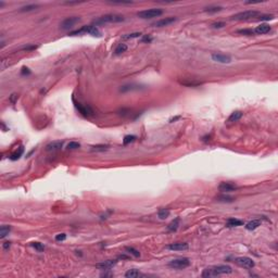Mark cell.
Returning a JSON list of instances; mask_svg holds the SVG:
<instances>
[{
    "instance_id": "obj_1",
    "label": "cell",
    "mask_w": 278,
    "mask_h": 278,
    "mask_svg": "<svg viewBox=\"0 0 278 278\" xmlns=\"http://www.w3.org/2000/svg\"><path fill=\"white\" fill-rule=\"evenodd\" d=\"M232 271V269L229 265H215L205 268L202 273V277H216L223 274H230Z\"/></svg>"
},
{
    "instance_id": "obj_2",
    "label": "cell",
    "mask_w": 278,
    "mask_h": 278,
    "mask_svg": "<svg viewBox=\"0 0 278 278\" xmlns=\"http://www.w3.org/2000/svg\"><path fill=\"white\" fill-rule=\"evenodd\" d=\"M125 17L120 14H105L102 17H98L97 20H95L96 24H105V23H120V22H124Z\"/></svg>"
},
{
    "instance_id": "obj_3",
    "label": "cell",
    "mask_w": 278,
    "mask_h": 278,
    "mask_svg": "<svg viewBox=\"0 0 278 278\" xmlns=\"http://www.w3.org/2000/svg\"><path fill=\"white\" fill-rule=\"evenodd\" d=\"M81 34H90L92 36H97L100 37L101 36V32L98 30L97 26H94V25H88V26H83L82 28L76 30H73L70 33L71 36H76V35H81Z\"/></svg>"
},
{
    "instance_id": "obj_4",
    "label": "cell",
    "mask_w": 278,
    "mask_h": 278,
    "mask_svg": "<svg viewBox=\"0 0 278 278\" xmlns=\"http://www.w3.org/2000/svg\"><path fill=\"white\" fill-rule=\"evenodd\" d=\"M260 15V12L254 10H248V11H242L239 13H236L235 15H232L230 17V20L232 21H247L251 20L253 17H256Z\"/></svg>"
},
{
    "instance_id": "obj_5",
    "label": "cell",
    "mask_w": 278,
    "mask_h": 278,
    "mask_svg": "<svg viewBox=\"0 0 278 278\" xmlns=\"http://www.w3.org/2000/svg\"><path fill=\"white\" fill-rule=\"evenodd\" d=\"M190 264H191V261L188 258H175V260L168 262V266L174 269H184V268L189 267Z\"/></svg>"
},
{
    "instance_id": "obj_6",
    "label": "cell",
    "mask_w": 278,
    "mask_h": 278,
    "mask_svg": "<svg viewBox=\"0 0 278 278\" xmlns=\"http://www.w3.org/2000/svg\"><path fill=\"white\" fill-rule=\"evenodd\" d=\"M162 13H163V11L160 9H149V10L139 11L137 13V17L144 19V20H147V19H153V17H160V15H162Z\"/></svg>"
},
{
    "instance_id": "obj_7",
    "label": "cell",
    "mask_w": 278,
    "mask_h": 278,
    "mask_svg": "<svg viewBox=\"0 0 278 278\" xmlns=\"http://www.w3.org/2000/svg\"><path fill=\"white\" fill-rule=\"evenodd\" d=\"M81 21V17H66L62 21V23L60 24V28L61 30H70L72 28L75 24H77Z\"/></svg>"
},
{
    "instance_id": "obj_8",
    "label": "cell",
    "mask_w": 278,
    "mask_h": 278,
    "mask_svg": "<svg viewBox=\"0 0 278 278\" xmlns=\"http://www.w3.org/2000/svg\"><path fill=\"white\" fill-rule=\"evenodd\" d=\"M235 262L239 266L245 268H253L254 267V261L252 260L251 258H248V256H240V258H237L235 260Z\"/></svg>"
},
{
    "instance_id": "obj_9",
    "label": "cell",
    "mask_w": 278,
    "mask_h": 278,
    "mask_svg": "<svg viewBox=\"0 0 278 278\" xmlns=\"http://www.w3.org/2000/svg\"><path fill=\"white\" fill-rule=\"evenodd\" d=\"M74 103H75V107L79 111V113L82 115H84L85 118H89V116H92V115H94V111H92V109L90 108V107H88V105H83L82 103L76 102V101H74Z\"/></svg>"
},
{
    "instance_id": "obj_10",
    "label": "cell",
    "mask_w": 278,
    "mask_h": 278,
    "mask_svg": "<svg viewBox=\"0 0 278 278\" xmlns=\"http://www.w3.org/2000/svg\"><path fill=\"white\" fill-rule=\"evenodd\" d=\"M176 21H177L176 17H165V19H161V20L152 23L151 25L153 27H164V26H168L171 24H173L174 22H176Z\"/></svg>"
},
{
    "instance_id": "obj_11",
    "label": "cell",
    "mask_w": 278,
    "mask_h": 278,
    "mask_svg": "<svg viewBox=\"0 0 278 278\" xmlns=\"http://www.w3.org/2000/svg\"><path fill=\"white\" fill-rule=\"evenodd\" d=\"M237 188L238 187H237L236 184L229 183V181H222L218 185V189L222 192H232V191L237 190Z\"/></svg>"
},
{
    "instance_id": "obj_12",
    "label": "cell",
    "mask_w": 278,
    "mask_h": 278,
    "mask_svg": "<svg viewBox=\"0 0 278 278\" xmlns=\"http://www.w3.org/2000/svg\"><path fill=\"white\" fill-rule=\"evenodd\" d=\"M166 249H168L171 251H186L189 249V245L186 242H176V243L167 245Z\"/></svg>"
},
{
    "instance_id": "obj_13",
    "label": "cell",
    "mask_w": 278,
    "mask_h": 278,
    "mask_svg": "<svg viewBox=\"0 0 278 278\" xmlns=\"http://www.w3.org/2000/svg\"><path fill=\"white\" fill-rule=\"evenodd\" d=\"M213 61L218 63H223V64H226V63H230L232 62V58L229 56H226V54H222V53H213L211 56Z\"/></svg>"
},
{
    "instance_id": "obj_14",
    "label": "cell",
    "mask_w": 278,
    "mask_h": 278,
    "mask_svg": "<svg viewBox=\"0 0 278 278\" xmlns=\"http://www.w3.org/2000/svg\"><path fill=\"white\" fill-rule=\"evenodd\" d=\"M116 263H118L116 260H108V261L101 262V263H97V264H96V267L99 268V269H102V271H105V269L112 268Z\"/></svg>"
},
{
    "instance_id": "obj_15",
    "label": "cell",
    "mask_w": 278,
    "mask_h": 278,
    "mask_svg": "<svg viewBox=\"0 0 278 278\" xmlns=\"http://www.w3.org/2000/svg\"><path fill=\"white\" fill-rule=\"evenodd\" d=\"M63 147V141L61 140H54V141H51V142H49V144L46 146V150L47 151H58V150H61Z\"/></svg>"
},
{
    "instance_id": "obj_16",
    "label": "cell",
    "mask_w": 278,
    "mask_h": 278,
    "mask_svg": "<svg viewBox=\"0 0 278 278\" xmlns=\"http://www.w3.org/2000/svg\"><path fill=\"white\" fill-rule=\"evenodd\" d=\"M269 30H271V26L268 24H261V25L255 27L253 32H254V34H258V35H264V34L269 33Z\"/></svg>"
},
{
    "instance_id": "obj_17",
    "label": "cell",
    "mask_w": 278,
    "mask_h": 278,
    "mask_svg": "<svg viewBox=\"0 0 278 278\" xmlns=\"http://www.w3.org/2000/svg\"><path fill=\"white\" fill-rule=\"evenodd\" d=\"M261 219H252V221L245 224V229L247 230H254V229L258 228V226H261Z\"/></svg>"
},
{
    "instance_id": "obj_18",
    "label": "cell",
    "mask_w": 278,
    "mask_h": 278,
    "mask_svg": "<svg viewBox=\"0 0 278 278\" xmlns=\"http://www.w3.org/2000/svg\"><path fill=\"white\" fill-rule=\"evenodd\" d=\"M142 276H144V275L141 274L138 269H136V268L128 269V271L125 273V277H127V278H138V277H142Z\"/></svg>"
},
{
    "instance_id": "obj_19",
    "label": "cell",
    "mask_w": 278,
    "mask_h": 278,
    "mask_svg": "<svg viewBox=\"0 0 278 278\" xmlns=\"http://www.w3.org/2000/svg\"><path fill=\"white\" fill-rule=\"evenodd\" d=\"M179 217H177V218H175L174 221H172V222L167 225V230L171 232H176L177 229H178V226H179Z\"/></svg>"
},
{
    "instance_id": "obj_20",
    "label": "cell",
    "mask_w": 278,
    "mask_h": 278,
    "mask_svg": "<svg viewBox=\"0 0 278 278\" xmlns=\"http://www.w3.org/2000/svg\"><path fill=\"white\" fill-rule=\"evenodd\" d=\"M243 225V222L240 221V219L237 218H229L226 223V226L229 227V228H232V227H238V226Z\"/></svg>"
},
{
    "instance_id": "obj_21",
    "label": "cell",
    "mask_w": 278,
    "mask_h": 278,
    "mask_svg": "<svg viewBox=\"0 0 278 278\" xmlns=\"http://www.w3.org/2000/svg\"><path fill=\"white\" fill-rule=\"evenodd\" d=\"M242 115H243V113H242L241 111H235V112H232V114H230V116L228 118V122H229V123H232V122L239 121V120H240V118H242Z\"/></svg>"
},
{
    "instance_id": "obj_22",
    "label": "cell",
    "mask_w": 278,
    "mask_h": 278,
    "mask_svg": "<svg viewBox=\"0 0 278 278\" xmlns=\"http://www.w3.org/2000/svg\"><path fill=\"white\" fill-rule=\"evenodd\" d=\"M10 230H11L10 226H8V225H2V226H1V228H0V238L4 239V237H7V236L9 235Z\"/></svg>"
},
{
    "instance_id": "obj_23",
    "label": "cell",
    "mask_w": 278,
    "mask_h": 278,
    "mask_svg": "<svg viewBox=\"0 0 278 278\" xmlns=\"http://www.w3.org/2000/svg\"><path fill=\"white\" fill-rule=\"evenodd\" d=\"M170 213L171 212L168 209H161V210H159V212H158V216H159L160 219H165L170 216Z\"/></svg>"
},
{
    "instance_id": "obj_24",
    "label": "cell",
    "mask_w": 278,
    "mask_h": 278,
    "mask_svg": "<svg viewBox=\"0 0 278 278\" xmlns=\"http://www.w3.org/2000/svg\"><path fill=\"white\" fill-rule=\"evenodd\" d=\"M23 152H24V148L23 147H20L19 148V151H15L14 153H12L10 155V160H12V161H15V160H17V159H20V157L23 154Z\"/></svg>"
},
{
    "instance_id": "obj_25",
    "label": "cell",
    "mask_w": 278,
    "mask_h": 278,
    "mask_svg": "<svg viewBox=\"0 0 278 278\" xmlns=\"http://www.w3.org/2000/svg\"><path fill=\"white\" fill-rule=\"evenodd\" d=\"M141 35H142L141 33H138V32H136V33L126 34V35H124V36L122 37V38H123V39H125V40H131V39H135V38H139Z\"/></svg>"
},
{
    "instance_id": "obj_26",
    "label": "cell",
    "mask_w": 278,
    "mask_h": 278,
    "mask_svg": "<svg viewBox=\"0 0 278 278\" xmlns=\"http://www.w3.org/2000/svg\"><path fill=\"white\" fill-rule=\"evenodd\" d=\"M223 8L219 7V6H212V7H208L204 9V12H208V13H215V12H219L222 11Z\"/></svg>"
},
{
    "instance_id": "obj_27",
    "label": "cell",
    "mask_w": 278,
    "mask_h": 278,
    "mask_svg": "<svg viewBox=\"0 0 278 278\" xmlns=\"http://www.w3.org/2000/svg\"><path fill=\"white\" fill-rule=\"evenodd\" d=\"M108 146L107 144H97V146H92L91 151H96V152H102V151L108 150Z\"/></svg>"
},
{
    "instance_id": "obj_28",
    "label": "cell",
    "mask_w": 278,
    "mask_h": 278,
    "mask_svg": "<svg viewBox=\"0 0 278 278\" xmlns=\"http://www.w3.org/2000/svg\"><path fill=\"white\" fill-rule=\"evenodd\" d=\"M38 6L37 4H27V6H24V7L21 8V12H30V11L36 10Z\"/></svg>"
},
{
    "instance_id": "obj_29",
    "label": "cell",
    "mask_w": 278,
    "mask_h": 278,
    "mask_svg": "<svg viewBox=\"0 0 278 278\" xmlns=\"http://www.w3.org/2000/svg\"><path fill=\"white\" fill-rule=\"evenodd\" d=\"M127 50V46L125 45V44H120L116 48H115V51H114V53L115 54H121V53H123V52H125Z\"/></svg>"
},
{
    "instance_id": "obj_30",
    "label": "cell",
    "mask_w": 278,
    "mask_h": 278,
    "mask_svg": "<svg viewBox=\"0 0 278 278\" xmlns=\"http://www.w3.org/2000/svg\"><path fill=\"white\" fill-rule=\"evenodd\" d=\"M30 245H32L34 249H36L38 252H43L44 250H45V245H44L41 242H37V241L32 242V243H30Z\"/></svg>"
},
{
    "instance_id": "obj_31",
    "label": "cell",
    "mask_w": 278,
    "mask_h": 278,
    "mask_svg": "<svg viewBox=\"0 0 278 278\" xmlns=\"http://www.w3.org/2000/svg\"><path fill=\"white\" fill-rule=\"evenodd\" d=\"M125 250H126V251H127L129 254L134 255L135 258H139V256H140V252L138 251V250H136V249L131 248V247H126V248H125Z\"/></svg>"
},
{
    "instance_id": "obj_32",
    "label": "cell",
    "mask_w": 278,
    "mask_h": 278,
    "mask_svg": "<svg viewBox=\"0 0 278 278\" xmlns=\"http://www.w3.org/2000/svg\"><path fill=\"white\" fill-rule=\"evenodd\" d=\"M66 148H68L69 150H76V149H79V148H81V144L77 142V141H71V142L68 144Z\"/></svg>"
},
{
    "instance_id": "obj_33",
    "label": "cell",
    "mask_w": 278,
    "mask_h": 278,
    "mask_svg": "<svg viewBox=\"0 0 278 278\" xmlns=\"http://www.w3.org/2000/svg\"><path fill=\"white\" fill-rule=\"evenodd\" d=\"M180 85L187 86V87H197V86L202 85V83L200 82H179Z\"/></svg>"
},
{
    "instance_id": "obj_34",
    "label": "cell",
    "mask_w": 278,
    "mask_h": 278,
    "mask_svg": "<svg viewBox=\"0 0 278 278\" xmlns=\"http://www.w3.org/2000/svg\"><path fill=\"white\" fill-rule=\"evenodd\" d=\"M136 139H137V137H136V136H133V135H127V136H125V137H124L123 144H131V142H133V141H135Z\"/></svg>"
},
{
    "instance_id": "obj_35",
    "label": "cell",
    "mask_w": 278,
    "mask_h": 278,
    "mask_svg": "<svg viewBox=\"0 0 278 278\" xmlns=\"http://www.w3.org/2000/svg\"><path fill=\"white\" fill-rule=\"evenodd\" d=\"M216 199H217V201H219V202H232V201H234V198L228 197V196H219V197H217Z\"/></svg>"
},
{
    "instance_id": "obj_36",
    "label": "cell",
    "mask_w": 278,
    "mask_h": 278,
    "mask_svg": "<svg viewBox=\"0 0 278 278\" xmlns=\"http://www.w3.org/2000/svg\"><path fill=\"white\" fill-rule=\"evenodd\" d=\"M274 19V15H271V14H260L258 17V21H269V20H273Z\"/></svg>"
},
{
    "instance_id": "obj_37",
    "label": "cell",
    "mask_w": 278,
    "mask_h": 278,
    "mask_svg": "<svg viewBox=\"0 0 278 278\" xmlns=\"http://www.w3.org/2000/svg\"><path fill=\"white\" fill-rule=\"evenodd\" d=\"M238 33L243 34V35H248V36H251V35L254 34V32H253V30H238Z\"/></svg>"
},
{
    "instance_id": "obj_38",
    "label": "cell",
    "mask_w": 278,
    "mask_h": 278,
    "mask_svg": "<svg viewBox=\"0 0 278 278\" xmlns=\"http://www.w3.org/2000/svg\"><path fill=\"white\" fill-rule=\"evenodd\" d=\"M226 24L224 23V22H215V23H213L211 26L213 27V28H222V27L225 26Z\"/></svg>"
},
{
    "instance_id": "obj_39",
    "label": "cell",
    "mask_w": 278,
    "mask_h": 278,
    "mask_svg": "<svg viewBox=\"0 0 278 278\" xmlns=\"http://www.w3.org/2000/svg\"><path fill=\"white\" fill-rule=\"evenodd\" d=\"M141 41L142 43H151L152 41V37L150 35H144L142 38H141Z\"/></svg>"
},
{
    "instance_id": "obj_40",
    "label": "cell",
    "mask_w": 278,
    "mask_h": 278,
    "mask_svg": "<svg viewBox=\"0 0 278 278\" xmlns=\"http://www.w3.org/2000/svg\"><path fill=\"white\" fill-rule=\"evenodd\" d=\"M66 239V235L65 234H59V235L56 236V240L57 241H64Z\"/></svg>"
},
{
    "instance_id": "obj_41",
    "label": "cell",
    "mask_w": 278,
    "mask_h": 278,
    "mask_svg": "<svg viewBox=\"0 0 278 278\" xmlns=\"http://www.w3.org/2000/svg\"><path fill=\"white\" fill-rule=\"evenodd\" d=\"M17 94H12V95H11V97H10V101L12 102V103H14V102H15V100H17Z\"/></svg>"
},
{
    "instance_id": "obj_42",
    "label": "cell",
    "mask_w": 278,
    "mask_h": 278,
    "mask_svg": "<svg viewBox=\"0 0 278 278\" xmlns=\"http://www.w3.org/2000/svg\"><path fill=\"white\" fill-rule=\"evenodd\" d=\"M7 61H8L7 59H4L2 61H1V69H2V70L6 69V66L8 65V62H7Z\"/></svg>"
},
{
    "instance_id": "obj_43",
    "label": "cell",
    "mask_w": 278,
    "mask_h": 278,
    "mask_svg": "<svg viewBox=\"0 0 278 278\" xmlns=\"http://www.w3.org/2000/svg\"><path fill=\"white\" fill-rule=\"evenodd\" d=\"M36 48H37V46H27V47L25 46V47H23L22 49L27 51V50H34V49H36Z\"/></svg>"
},
{
    "instance_id": "obj_44",
    "label": "cell",
    "mask_w": 278,
    "mask_h": 278,
    "mask_svg": "<svg viewBox=\"0 0 278 278\" xmlns=\"http://www.w3.org/2000/svg\"><path fill=\"white\" fill-rule=\"evenodd\" d=\"M30 71L27 68H25V66H23L22 68V74H30Z\"/></svg>"
},
{
    "instance_id": "obj_45",
    "label": "cell",
    "mask_w": 278,
    "mask_h": 278,
    "mask_svg": "<svg viewBox=\"0 0 278 278\" xmlns=\"http://www.w3.org/2000/svg\"><path fill=\"white\" fill-rule=\"evenodd\" d=\"M179 118H180V116L178 115V116H175V118H171L170 122H171V123H173V122L177 121V120H179Z\"/></svg>"
},
{
    "instance_id": "obj_46",
    "label": "cell",
    "mask_w": 278,
    "mask_h": 278,
    "mask_svg": "<svg viewBox=\"0 0 278 278\" xmlns=\"http://www.w3.org/2000/svg\"><path fill=\"white\" fill-rule=\"evenodd\" d=\"M10 247V242H4V249H8Z\"/></svg>"
}]
</instances>
